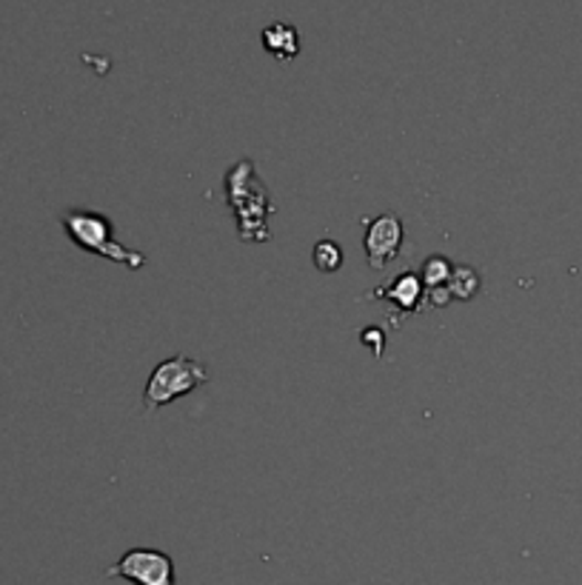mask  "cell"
Masks as SVG:
<instances>
[{
	"mask_svg": "<svg viewBox=\"0 0 582 585\" xmlns=\"http://www.w3.org/2000/svg\"><path fill=\"white\" fill-rule=\"evenodd\" d=\"M311 260H315V266L322 272V275H331V272H337L342 266V252L335 241H320L315 246Z\"/></svg>",
	"mask_w": 582,
	"mask_h": 585,
	"instance_id": "10",
	"label": "cell"
},
{
	"mask_svg": "<svg viewBox=\"0 0 582 585\" xmlns=\"http://www.w3.org/2000/svg\"><path fill=\"white\" fill-rule=\"evenodd\" d=\"M420 297H423V280L414 272H405V275L394 277L389 286H380L369 295V300H389L394 304V323H398L400 315H414L420 306Z\"/></svg>",
	"mask_w": 582,
	"mask_h": 585,
	"instance_id": "6",
	"label": "cell"
},
{
	"mask_svg": "<svg viewBox=\"0 0 582 585\" xmlns=\"http://www.w3.org/2000/svg\"><path fill=\"white\" fill-rule=\"evenodd\" d=\"M205 380H209V372H205V365L200 363V360L186 358V354L163 360V363L149 374V383H146L144 392V412H158V408H163L171 400L183 397V394L203 386Z\"/></svg>",
	"mask_w": 582,
	"mask_h": 585,
	"instance_id": "3",
	"label": "cell"
},
{
	"mask_svg": "<svg viewBox=\"0 0 582 585\" xmlns=\"http://www.w3.org/2000/svg\"><path fill=\"white\" fill-rule=\"evenodd\" d=\"M106 577L129 579L135 585H178L174 560L158 549H129L112 568H106Z\"/></svg>",
	"mask_w": 582,
	"mask_h": 585,
	"instance_id": "4",
	"label": "cell"
},
{
	"mask_svg": "<svg viewBox=\"0 0 582 585\" xmlns=\"http://www.w3.org/2000/svg\"><path fill=\"white\" fill-rule=\"evenodd\" d=\"M61 223L66 228L68 241L89 255L106 257L112 263H120L126 269H144L146 257L140 252H131L124 243L115 241V223L100 212H66L61 214Z\"/></svg>",
	"mask_w": 582,
	"mask_h": 585,
	"instance_id": "2",
	"label": "cell"
},
{
	"mask_svg": "<svg viewBox=\"0 0 582 585\" xmlns=\"http://www.w3.org/2000/svg\"><path fill=\"white\" fill-rule=\"evenodd\" d=\"M263 46L277 61H292L300 55V35L292 23H272L263 29Z\"/></svg>",
	"mask_w": 582,
	"mask_h": 585,
	"instance_id": "7",
	"label": "cell"
},
{
	"mask_svg": "<svg viewBox=\"0 0 582 585\" xmlns=\"http://www.w3.org/2000/svg\"><path fill=\"white\" fill-rule=\"evenodd\" d=\"M405 241V226L398 214H377L374 221H369L366 226V255H369L371 269H385L391 260H398L400 248Z\"/></svg>",
	"mask_w": 582,
	"mask_h": 585,
	"instance_id": "5",
	"label": "cell"
},
{
	"mask_svg": "<svg viewBox=\"0 0 582 585\" xmlns=\"http://www.w3.org/2000/svg\"><path fill=\"white\" fill-rule=\"evenodd\" d=\"M448 295L457 297V300H472L479 289V275L472 269V266H457L452 269V277L445 283Z\"/></svg>",
	"mask_w": 582,
	"mask_h": 585,
	"instance_id": "8",
	"label": "cell"
},
{
	"mask_svg": "<svg viewBox=\"0 0 582 585\" xmlns=\"http://www.w3.org/2000/svg\"><path fill=\"white\" fill-rule=\"evenodd\" d=\"M226 200L237 217V234L243 243H266L272 232L266 228L268 214H274V203L268 189L263 187L252 160H240L226 174Z\"/></svg>",
	"mask_w": 582,
	"mask_h": 585,
	"instance_id": "1",
	"label": "cell"
},
{
	"mask_svg": "<svg viewBox=\"0 0 582 585\" xmlns=\"http://www.w3.org/2000/svg\"><path fill=\"white\" fill-rule=\"evenodd\" d=\"M452 269L454 266L445 260V257L434 255L423 263V275H420V280H423V286H428V291L443 289L445 283H448V277H452Z\"/></svg>",
	"mask_w": 582,
	"mask_h": 585,
	"instance_id": "9",
	"label": "cell"
}]
</instances>
